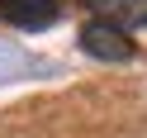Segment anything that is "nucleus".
I'll return each instance as SVG.
<instances>
[{
	"label": "nucleus",
	"instance_id": "nucleus-1",
	"mask_svg": "<svg viewBox=\"0 0 147 138\" xmlns=\"http://www.w3.org/2000/svg\"><path fill=\"white\" fill-rule=\"evenodd\" d=\"M76 43H81V52L95 57V62H128L133 57V38H128L123 29H114V24H105V19H90L86 29L76 33Z\"/></svg>",
	"mask_w": 147,
	"mask_h": 138
},
{
	"label": "nucleus",
	"instance_id": "nucleus-2",
	"mask_svg": "<svg viewBox=\"0 0 147 138\" xmlns=\"http://www.w3.org/2000/svg\"><path fill=\"white\" fill-rule=\"evenodd\" d=\"M62 14V0H0V19H10L14 29H48L57 24Z\"/></svg>",
	"mask_w": 147,
	"mask_h": 138
},
{
	"label": "nucleus",
	"instance_id": "nucleus-3",
	"mask_svg": "<svg viewBox=\"0 0 147 138\" xmlns=\"http://www.w3.org/2000/svg\"><path fill=\"white\" fill-rule=\"evenodd\" d=\"M95 19H105V24H114V29H142L147 24V0H81Z\"/></svg>",
	"mask_w": 147,
	"mask_h": 138
}]
</instances>
